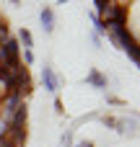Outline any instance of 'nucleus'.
Returning a JSON list of instances; mask_svg holds the SVG:
<instances>
[{
  "instance_id": "nucleus-13",
  "label": "nucleus",
  "mask_w": 140,
  "mask_h": 147,
  "mask_svg": "<svg viewBox=\"0 0 140 147\" xmlns=\"http://www.w3.org/2000/svg\"><path fill=\"white\" fill-rule=\"evenodd\" d=\"M60 142H62L65 147H70V145H73V129H68V132L62 134V140H60Z\"/></svg>"
},
{
  "instance_id": "nucleus-17",
  "label": "nucleus",
  "mask_w": 140,
  "mask_h": 147,
  "mask_svg": "<svg viewBox=\"0 0 140 147\" xmlns=\"http://www.w3.org/2000/svg\"><path fill=\"white\" fill-rule=\"evenodd\" d=\"M57 3H62V5H65V3H68V0H57Z\"/></svg>"
},
{
  "instance_id": "nucleus-7",
  "label": "nucleus",
  "mask_w": 140,
  "mask_h": 147,
  "mask_svg": "<svg viewBox=\"0 0 140 147\" xmlns=\"http://www.w3.org/2000/svg\"><path fill=\"white\" fill-rule=\"evenodd\" d=\"M86 80H88V83H91L94 88H107V78H104V75H101L99 70H91Z\"/></svg>"
},
{
  "instance_id": "nucleus-11",
  "label": "nucleus",
  "mask_w": 140,
  "mask_h": 147,
  "mask_svg": "<svg viewBox=\"0 0 140 147\" xmlns=\"http://www.w3.org/2000/svg\"><path fill=\"white\" fill-rule=\"evenodd\" d=\"M91 21H94V26H96V34H104L107 31V26H104V21L96 16V13H91Z\"/></svg>"
},
{
  "instance_id": "nucleus-1",
  "label": "nucleus",
  "mask_w": 140,
  "mask_h": 147,
  "mask_svg": "<svg viewBox=\"0 0 140 147\" xmlns=\"http://www.w3.org/2000/svg\"><path fill=\"white\" fill-rule=\"evenodd\" d=\"M26 119H29V109H26V103H23V106L16 109V114H13L10 121H8V134H5V137H8L16 147H21L26 142Z\"/></svg>"
},
{
  "instance_id": "nucleus-2",
  "label": "nucleus",
  "mask_w": 140,
  "mask_h": 147,
  "mask_svg": "<svg viewBox=\"0 0 140 147\" xmlns=\"http://www.w3.org/2000/svg\"><path fill=\"white\" fill-rule=\"evenodd\" d=\"M0 65L8 67L10 72H18L21 70V47L16 39H5L0 44Z\"/></svg>"
},
{
  "instance_id": "nucleus-15",
  "label": "nucleus",
  "mask_w": 140,
  "mask_h": 147,
  "mask_svg": "<svg viewBox=\"0 0 140 147\" xmlns=\"http://www.w3.org/2000/svg\"><path fill=\"white\" fill-rule=\"evenodd\" d=\"M0 147H16V145H13L8 137H0Z\"/></svg>"
},
{
  "instance_id": "nucleus-5",
  "label": "nucleus",
  "mask_w": 140,
  "mask_h": 147,
  "mask_svg": "<svg viewBox=\"0 0 140 147\" xmlns=\"http://www.w3.org/2000/svg\"><path fill=\"white\" fill-rule=\"evenodd\" d=\"M42 83H44V88L49 93H57V88H60V78L49 65H44V70H42Z\"/></svg>"
},
{
  "instance_id": "nucleus-9",
  "label": "nucleus",
  "mask_w": 140,
  "mask_h": 147,
  "mask_svg": "<svg viewBox=\"0 0 140 147\" xmlns=\"http://www.w3.org/2000/svg\"><path fill=\"white\" fill-rule=\"evenodd\" d=\"M138 127L135 119H117V132H132Z\"/></svg>"
},
{
  "instance_id": "nucleus-3",
  "label": "nucleus",
  "mask_w": 140,
  "mask_h": 147,
  "mask_svg": "<svg viewBox=\"0 0 140 147\" xmlns=\"http://www.w3.org/2000/svg\"><path fill=\"white\" fill-rule=\"evenodd\" d=\"M18 106H23V96H18V93H5V96L0 98V116L10 121V116L16 114Z\"/></svg>"
},
{
  "instance_id": "nucleus-4",
  "label": "nucleus",
  "mask_w": 140,
  "mask_h": 147,
  "mask_svg": "<svg viewBox=\"0 0 140 147\" xmlns=\"http://www.w3.org/2000/svg\"><path fill=\"white\" fill-rule=\"evenodd\" d=\"M109 34H112V39L114 41H120V47L122 49H130V47H135L138 41H135V36H132V31L127 28V26H122V28H109Z\"/></svg>"
},
{
  "instance_id": "nucleus-14",
  "label": "nucleus",
  "mask_w": 140,
  "mask_h": 147,
  "mask_svg": "<svg viewBox=\"0 0 140 147\" xmlns=\"http://www.w3.org/2000/svg\"><path fill=\"white\" fill-rule=\"evenodd\" d=\"M23 62H26V65L34 62V52H31V49H23Z\"/></svg>"
},
{
  "instance_id": "nucleus-6",
  "label": "nucleus",
  "mask_w": 140,
  "mask_h": 147,
  "mask_svg": "<svg viewBox=\"0 0 140 147\" xmlns=\"http://www.w3.org/2000/svg\"><path fill=\"white\" fill-rule=\"evenodd\" d=\"M39 18H42V28H44L47 34H52V31H55V10H52V8H42Z\"/></svg>"
},
{
  "instance_id": "nucleus-16",
  "label": "nucleus",
  "mask_w": 140,
  "mask_h": 147,
  "mask_svg": "<svg viewBox=\"0 0 140 147\" xmlns=\"http://www.w3.org/2000/svg\"><path fill=\"white\" fill-rule=\"evenodd\" d=\"M75 147H94V142H91V140H83V142H78Z\"/></svg>"
},
{
  "instance_id": "nucleus-8",
  "label": "nucleus",
  "mask_w": 140,
  "mask_h": 147,
  "mask_svg": "<svg viewBox=\"0 0 140 147\" xmlns=\"http://www.w3.org/2000/svg\"><path fill=\"white\" fill-rule=\"evenodd\" d=\"M18 41L23 44V49H31V47H34V36H31V31H29V28H21V31H18Z\"/></svg>"
},
{
  "instance_id": "nucleus-12",
  "label": "nucleus",
  "mask_w": 140,
  "mask_h": 147,
  "mask_svg": "<svg viewBox=\"0 0 140 147\" xmlns=\"http://www.w3.org/2000/svg\"><path fill=\"white\" fill-rule=\"evenodd\" d=\"M101 124L109 127V129H117V119L114 116H101Z\"/></svg>"
},
{
  "instance_id": "nucleus-10",
  "label": "nucleus",
  "mask_w": 140,
  "mask_h": 147,
  "mask_svg": "<svg viewBox=\"0 0 140 147\" xmlns=\"http://www.w3.org/2000/svg\"><path fill=\"white\" fill-rule=\"evenodd\" d=\"M114 0H94V5H96V16H104V10L112 5Z\"/></svg>"
},
{
  "instance_id": "nucleus-18",
  "label": "nucleus",
  "mask_w": 140,
  "mask_h": 147,
  "mask_svg": "<svg viewBox=\"0 0 140 147\" xmlns=\"http://www.w3.org/2000/svg\"><path fill=\"white\" fill-rule=\"evenodd\" d=\"M10 3H16V5H18V3H21V0H10Z\"/></svg>"
}]
</instances>
